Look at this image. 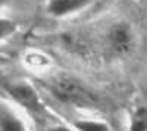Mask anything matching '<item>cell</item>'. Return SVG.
<instances>
[{
    "label": "cell",
    "mask_w": 147,
    "mask_h": 131,
    "mask_svg": "<svg viewBox=\"0 0 147 131\" xmlns=\"http://www.w3.org/2000/svg\"><path fill=\"white\" fill-rule=\"evenodd\" d=\"M53 91L55 94L65 102H71L75 105H82V106H88L96 102L94 94L82 86L80 81L74 80V78H59L55 81L53 84Z\"/></svg>",
    "instance_id": "1"
},
{
    "label": "cell",
    "mask_w": 147,
    "mask_h": 131,
    "mask_svg": "<svg viewBox=\"0 0 147 131\" xmlns=\"http://www.w3.org/2000/svg\"><path fill=\"white\" fill-rule=\"evenodd\" d=\"M96 0H46V12L55 19H65L88 9Z\"/></svg>",
    "instance_id": "2"
},
{
    "label": "cell",
    "mask_w": 147,
    "mask_h": 131,
    "mask_svg": "<svg viewBox=\"0 0 147 131\" xmlns=\"http://www.w3.org/2000/svg\"><path fill=\"white\" fill-rule=\"evenodd\" d=\"M9 94L16 103L28 111H38L41 108L40 97L37 94L35 88L27 82H15L7 88Z\"/></svg>",
    "instance_id": "3"
},
{
    "label": "cell",
    "mask_w": 147,
    "mask_h": 131,
    "mask_svg": "<svg viewBox=\"0 0 147 131\" xmlns=\"http://www.w3.org/2000/svg\"><path fill=\"white\" fill-rule=\"evenodd\" d=\"M107 41L113 52H116L118 55H124L132 46V31L127 24H116L110 28Z\"/></svg>",
    "instance_id": "4"
},
{
    "label": "cell",
    "mask_w": 147,
    "mask_h": 131,
    "mask_svg": "<svg viewBox=\"0 0 147 131\" xmlns=\"http://www.w3.org/2000/svg\"><path fill=\"white\" fill-rule=\"evenodd\" d=\"M0 131H28L25 120L6 102H0Z\"/></svg>",
    "instance_id": "5"
},
{
    "label": "cell",
    "mask_w": 147,
    "mask_h": 131,
    "mask_svg": "<svg viewBox=\"0 0 147 131\" xmlns=\"http://www.w3.org/2000/svg\"><path fill=\"white\" fill-rule=\"evenodd\" d=\"M72 127L77 131H110V125L100 120H88L80 118L72 122Z\"/></svg>",
    "instance_id": "6"
},
{
    "label": "cell",
    "mask_w": 147,
    "mask_h": 131,
    "mask_svg": "<svg viewBox=\"0 0 147 131\" xmlns=\"http://www.w3.org/2000/svg\"><path fill=\"white\" fill-rule=\"evenodd\" d=\"M128 131H147V106H140L132 112Z\"/></svg>",
    "instance_id": "7"
},
{
    "label": "cell",
    "mask_w": 147,
    "mask_h": 131,
    "mask_svg": "<svg viewBox=\"0 0 147 131\" xmlns=\"http://www.w3.org/2000/svg\"><path fill=\"white\" fill-rule=\"evenodd\" d=\"M18 31V24L13 19L0 16V43L6 41L7 38L13 37Z\"/></svg>",
    "instance_id": "8"
},
{
    "label": "cell",
    "mask_w": 147,
    "mask_h": 131,
    "mask_svg": "<svg viewBox=\"0 0 147 131\" xmlns=\"http://www.w3.org/2000/svg\"><path fill=\"white\" fill-rule=\"evenodd\" d=\"M47 131H77L74 127H69V125H65V124H56V125H52L49 127Z\"/></svg>",
    "instance_id": "9"
},
{
    "label": "cell",
    "mask_w": 147,
    "mask_h": 131,
    "mask_svg": "<svg viewBox=\"0 0 147 131\" xmlns=\"http://www.w3.org/2000/svg\"><path fill=\"white\" fill-rule=\"evenodd\" d=\"M10 3V0H0V9H5Z\"/></svg>",
    "instance_id": "10"
}]
</instances>
